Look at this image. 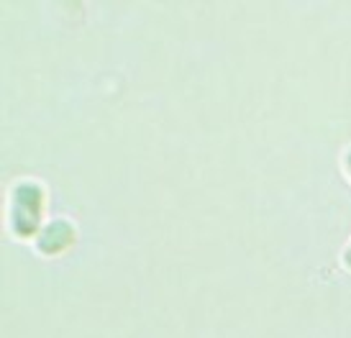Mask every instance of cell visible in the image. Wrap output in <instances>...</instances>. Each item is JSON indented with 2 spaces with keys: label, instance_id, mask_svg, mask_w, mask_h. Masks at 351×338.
I'll list each match as a JSON object with an SVG mask.
<instances>
[{
  "label": "cell",
  "instance_id": "obj_1",
  "mask_svg": "<svg viewBox=\"0 0 351 338\" xmlns=\"http://www.w3.org/2000/svg\"><path fill=\"white\" fill-rule=\"evenodd\" d=\"M349 261H351V252H349Z\"/></svg>",
  "mask_w": 351,
  "mask_h": 338
}]
</instances>
